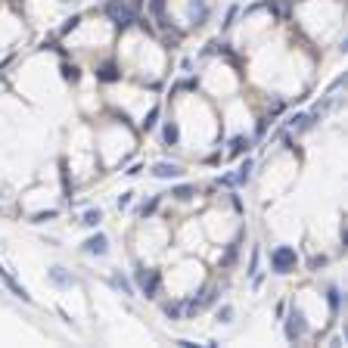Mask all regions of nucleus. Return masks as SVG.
I'll return each instance as SVG.
<instances>
[{"label": "nucleus", "mask_w": 348, "mask_h": 348, "mask_svg": "<svg viewBox=\"0 0 348 348\" xmlns=\"http://www.w3.org/2000/svg\"><path fill=\"white\" fill-rule=\"evenodd\" d=\"M106 13H109V19H112V25H115L118 31L131 28V25L137 22V10H134L131 4H127V0H109Z\"/></svg>", "instance_id": "f257e3e1"}, {"label": "nucleus", "mask_w": 348, "mask_h": 348, "mask_svg": "<svg viewBox=\"0 0 348 348\" xmlns=\"http://www.w3.org/2000/svg\"><path fill=\"white\" fill-rule=\"evenodd\" d=\"M270 267L277 270V273H289L292 267H296V249H289V246L273 249L270 252Z\"/></svg>", "instance_id": "f03ea898"}, {"label": "nucleus", "mask_w": 348, "mask_h": 348, "mask_svg": "<svg viewBox=\"0 0 348 348\" xmlns=\"http://www.w3.org/2000/svg\"><path fill=\"white\" fill-rule=\"evenodd\" d=\"M137 286L143 289L146 299H153L159 292V270H146V267H137Z\"/></svg>", "instance_id": "7ed1b4c3"}, {"label": "nucleus", "mask_w": 348, "mask_h": 348, "mask_svg": "<svg viewBox=\"0 0 348 348\" xmlns=\"http://www.w3.org/2000/svg\"><path fill=\"white\" fill-rule=\"evenodd\" d=\"M187 13H190V25L199 28V25H205V19H208V4H205V0H190Z\"/></svg>", "instance_id": "20e7f679"}, {"label": "nucleus", "mask_w": 348, "mask_h": 348, "mask_svg": "<svg viewBox=\"0 0 348 348\" xmlns=\"http://www.w3.org/2000/svg\"><path fill=\"white\" fill-rule=\"evenodd\" d=\"M153 174H156L159 180H168V177H180V174H184V168H180L177 162H156V165H153Z\"/></svg>", "instance_id": "39448f33"}, {"label": "nucleus", "mask_w": 348, "mask_h": 348, "mask_svg": "<svg viewBox=\"0 0 348 348\" xmlns=\"http://www.w3.org/2000/svg\"><path fill=\"white\" fill-rule=\"evenodd\" d=\"M84 252H90V255H106V252H109V240H106V233L90 236V240L84 243Z\"/></svg>", "instance_id": "423d86ee"}, {"label": "nucleus", "mask_w": 348, "mask_h": 348, "mask_svg": "<svg viewBox=\"0 0 348 348\" xmlns=\"http://www.w3.org/2000/svg\"><path fill=\"white\" fill-rule=\"evenodd\" d=\"M0 277H4V283H7V286L13 289V296H19L22 302H31V296H28V292H25V289H22L19 283H16V280H13V273H10L7 267H0Z\"/></svg>", "instance_id": "0eeeda50"}, {"label": "nucleus", "mask_w": 348, "mask_h": 348, "mask_svg": "<svg viewBox=\"0 0 348 348\" xmlns=\"http://www.w3.org/2000/svg\"><path fill=\"white\" fill-rule=\"evenodd\" d=\"M97 78H100V81H106V84H112V81H118V78H121V72L115 68V62H103V65L97 68Z\"/></svg>", "instance_id": "6e6552de"}, {"label": "nucleus", "mask_w": 348, "mask_h": 348, "mask_svg": "<svg viewBox=\"0 0 348 348\" xmlns=\"http://www.w3.org/2000/svg\"><path fill=\"white\" fill-rule=\"evenodd\" d=\"M215 302V289H205V292H199V299H193L190 305H187V311L193 314V311H202V308H208Z\"/></svg>", "instance_id": "1a4fd4ad"}, {"label": "nucleus", "mask_w": 348, "mask_h": 348, "mask_svg": "<svg viewBox=\"0 0 348 348\" xmlns=\"http://www.w3.org/2000/svg\"><path fill=\"white\" fill-rule=\"evenodd\" d=\"M302 329H305L302 314H299V311H292V314H289V323H286V336H289V339H299Z\"/></svg>", "instance_id": "9d476101"}, {"label": "nucleus", "mask_w": 348, "mask_h": 348, "mask_svg": "<svg viewBox=\"0 0 348 348\" xmlns=\"http://www.w3.org/2000/svg\"><path fill=\"white\" fill-rule=\"evenodd\" d=\"M249 171H252V159H246V162L240 165V171H236L233 177H224L221 184H246V180H249Z\"/></svg>", "instance_id": "9b49d317"}, {"label": "nucleus", "mask_w": 348, "mask_h": 348, "mask_svg": "<svg viewBox=\"0 0 348 348\" xmlns=\"http://www.w3.org/2000/svg\"><path fill=\"white\" fill-rule=\"evenodd\" d=\"M50 280L56 283V286H72V283H75V277H68L62 267H53V270H50Z\"/></svg>", "instance_id": "f8f14e48"}, {"label": "nucleus", "mask_w": 348, "mask_h": 348, "mask_svg": "<svg viewBox=\"0 0 348 348\" xmlns=\"http://www.w3.org/2000/svg\"><path fill=\"white\" fill-rule=\"evenodd\" d=\"M249 150V137H233L230 140V156H243Z\"/></svg>", "instance_id": "ddd939ff"}, {"label": "nucleus", "mask_w": 348, "mask_h": 348, "mask_svg": "<svg viewBox=\"0 0 348 348\" xmlns=\"http://www.w3.org/2000/svg\"><path fill=\"white\" fill-rule=\"evenodd\" d=\"M177 140H180L177 124H174V121H168V124H165V143H168V146H177Z\"/></svg>", "instance_id": "4468645a"}, {"label": "nucleus", "mask_w": 348, "mask_h": 348, "mask_svg": "<svg viewBox=\"0 0 348 348\" xmlns=\"http://www.w3.org/2000/svg\"><path fill=\"white\" fill-rule=\"evenodd\" d=\"M100 221H103V212H100V208H90V212H84V221H81V224H87V227H97Z\"/></svg>", "instance_id": "2eb2a0df"}, {"label": "nucleus", "mask_w": 348, "mask_h": 348, "mask_svg": "<svg viewBox=\"0 0 348 348\" xmlns=\"http://www.w3.org/2000/svg\"><path fill=\"white\" fill-rule=\"evenodd\" d=\"M193 193H196V190H193L190 184H180V187H174V190H171V196L184 199V202H187V199H193Z\"/></svg>", "instance_id": "dca6fc26"}, {"label": "nucleus", "mask_w": 348, "mask_h": 348, "mask_svg": "<svg viewBox=\"0 0 348 348\" xmlns=\"http://www.w3.org/2000/svg\"><path fill=\"white\" fill-rule=\"evenodd\" d=\"M236 252H240V240H236V243H230V249H227V255H224V258H221V264L227 267V264H233V258H236Z\"/></svg>", "instance_id": "f3484780"}, {"label": "nucleus", "mask_w": 348, "mask_h": 348, "mask_svg": "<svg viewBox=\"0 0 348 348\" xmlns=\"http://www.w3.org/2000/svg\"><path fill=\"white\" fill-rule=\"evenodd\" d=\"M112 283H115V286L124 292V296H131V292H134V289H131V283H127V280L121 277V273H115V277H112Z\"/></svg>", "instance_id": "a211bd4d"}, {"label": "nucleus", "mask_w": 348, "mask_h": 348, "mask_svg": "<svg viewBox=\"0 0 348 348\" xmlns=\"http://www.w3.org/2000/svg\"><path fill=\"white\" fill-rule=\"evenodd\" d=\"M78 25H81V16H72V19H68V22L59 28V34H68V31H75Z\"/></svg>", "instance_id": "6ab92c4d"}, {"label": "nucleus", "mask_w": 348, "mask_h": 348, "mask_svg": "<svg viewBox=\"0 0 348 348\" xmlns=\"http://www.w3.org/2000/svg\"><path fill=\"white\" fill-rule=\"evenodd\" d=\"M156 118H159V106H153V109H150V115H146V121H143L146 131H150V127H156Z\"/></svg>", "instance_id": "aec40b11"}, {"label": "nucleus", "mask_w": 348, "mask_h": 348, "mask_svg": "<svg viewBox=\"0 0 348 348\" xmlns=\"http://www.w3.org/2000/svg\"><path fill=\"white\" fill-rule=\"evenodd\" d=\"M53 218H56V212H38L31 221H34V224H44V221H53Z\"/></svg>", "instance_id": "412c9836"}, {"label": "nucleus", "mask_w": 348, "mask_h": 348, "mask_svg": "<svg viewBox=\"0 0 348 348\" xmlns=\"http://www.w3.org/2000/svg\"><path fill=\"white\" fill-rule=\"evenodd\" d=\"M180 311H184L180 305H171V302H168V305H165V317H171V320H174V317H180Z\"/></svg>", "instance_id": "4be33fe9"}, {"label": "nucleus", "mask_w": 348, "mask_h": 348, "mask_svg": "<svg viewBox=\"0 0 348 348\" xmlns=\"http://www.w3.org/2000/svg\"><path fill=\"white\" fill-rule=\"evenodd\" d=\"M62 75H65V81H78V68L75 65H62Z\"/></svg>", "instance_id": "5701e85b"}, {"label": "nucleus", "mask_w": 348, "mask_h": 348, "mask_svg": "<svg viewBox=\"0 0 348 348\" xmlns=\"http://www.w3.org/2000/svg\"><path fill=\"white\" fill-rule=\"evenodd\" d=\"M156 205H159V199H150V202H146V205L140 208V215H143V218H146V215H153V212H156Z\"/></svg>", "instance_id": "b1692460"}, {"label": "nucleus", "mask_w": 348, "mask_h": 348, "mask_svg": "<svg viewBox=\"0 0 348 348\" xmlns=\"http://www.w3.org/2000/svg\"><path fill=\"white\" fill-rule=\"evenodd\" d=\"M323 264H326V258H323V255H320V258H317V255H314V258H311V261H308V267H311V270H317V267H323Z\"/></svg>", "instance_id": "393cba45"}, {"label": "nucleus", "mask_w": 348, "mask_h": 348, "mask_svg": "<svg viewBox=\"0 0 348 348\" xmlns=\"http://www.w3.org/2000/svg\"><path fill=\"white\" fill-rule=\"evenodd\" d=\"M150 10H153L156 16H162V10H165V0H153V4H150Z\"/></svg>", "instance_id": "a878e982"}, {"label": "nucleus", "mask_w": 348, "mask_h": 348, "mask_svg": "<svg viewBox=\"0 0 348 348\" xmlns=\"http://www.w3.org/2000/svg\"><path fill=\"white\" fill-rule=\"evenodd\" d=\"M127 205H131V193H121L118 196V208H127Z\"/></svg>", "instance_id": "bb28decb"}, {"label": "nucleus", "mask_w": 348, "mask_h": 348, "mask_svg": "<svg viewBox=\"0 0 348 348\" xmlns=\"http://www.w3.org/2000/svg\"><path fill=\"white\" fill-rule=\"evenodd\" d=\"M236 13H240V10H236V7H230V13H227V22H224V28H230V25H233V19H236Z\"/></svg>", "instance_id": "cd10ccee"}, {"label": "nucleus", "mask_w": 348, "mask_h": 348, "mask_svg": "<svg viewBox=\"0 0 348 348\" xmlns=\"http://www.w3.org/2000/svg\"><path fill=\"white\" fill-rule=\"evenodd\" d=\"M329 305L339 308V292H336V289H329Z\"/></svg>", "instance_id": "c85d7f7f"}, {"label": "nucleus", "mask_w": 348, "mask_h": 348, "mask_svg": "<svg viewBox=\"0 0 348 348\" xmlns=\"http://www.w3.org/2000/svg\"><path fill=\"white\" fill-rule=\"evenodd\" d=\"M221 317H224V320H230V317H233V308H230V305H227V308H221Z\"/></svg>", "instance_id": "c756f323"}, {"label": "nucleus", "mask_w": 348, "mask_h": 348, "mask_svg": "<svg viewBox=\"0 0 348 348\" xmlns=\"http://www.w3.org/2000/svg\"><path fill=\"white\" fill-rule=\"evenodd\" d=\"M127 4H131V7H134V10H140V7H143V4H146V0H127Z\"/></svg>", "instance_id": "7c9ffc66"}]
</instances>
